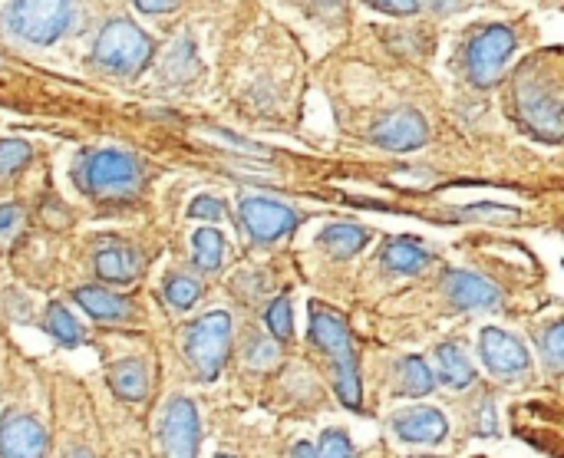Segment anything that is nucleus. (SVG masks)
I'll return each instance as SVG.
<instances>
[{
  "label": "nucleus",
  "mask_w": 564,
  "mask_h": 458,
  "mask_svg": "<svg viewBox=\"0 0 564 458\" xmlns=\"http://www.w3.org/2000/svg\"><path fill=\"white\" fill-rule=\"evenodd\" d=\"M311 344L317 347V353L327 357L330 370H334V390L340 396L344 406H360V373H357V353H354V340L350 330L344 324V317L324 304L311 307Z\"/></svg>",
  "instance_id": "1"
},
{
  "label": "nucleus",
  "mask_w": 564,
  "mask_h": 458,
  "mask_svg": "<svg viewBox=\"0 0 564 458\" xmlns=\"http://www.w3.org/2000/svg\"><path fill=\"white\" fill-rule=\"evenodd\" d=\"M76 185L102 201H126L142 192V162L122 149H99L76 162Z\"/></svg>",
  "instance_id": "2"
},
{
  "label": "nucleus",
  "mask_w": 564,
  "mask_h": 458,
  "mask_svg": "<svg viewBox=\"0 0 564 458\" xmlns=\"http://www.w3.org/2000/svg\"><path fill=\"white\" fill-rule=\"evenodd\" d=\"M516 112L529 132H535L549 142H558V135H562V83H558V73H545L539 63L522 66V73L516 79Z\"/></svg>",
  "instance_id": "3"
},
{
  "label": "nucleus",
  "mask_w": 564,
  "mask_h": 458,
  "mask_svg": "<svg viewBox=\"0 0 564 458\" xmlns=\"http://www.w3.org/2000/svg\"><path fill=\"white\" fill-rule=\"evenodd\" d=\"M519 46V36L509 23H486V26H473L469 36L459 46V66L463 76L476 86V89H489L496 86V79L506 73L512 53Z\"/></svg>",
  "instance_id": "4"
},
{
  "label": "nucleus",
  "mask_w": 564,
  "mask_h": 458,
  "mask_svg": "<svg viewBox=\"0 0 564 458\" xmlns=\"http://www.w3.org/2000/svg\"><path fill=\"white\" fill-rule=\"evenodd\" d=\"M152 53H155L152 36L142 33L132 20L116 17L99 30L93 46V63L109 76H135L152 59Z\"/></svg>",
  "instance_id": "5"
},
{
  "label": "nucleus",
  "mask_w": 564,
  "mask_h": 458,
  "mask_svg": "<svg viewBox=\"0 0 564 458\" xmlns=\"http://www.w3.org/2000/svg\"><path fill=\"white\" fill-rule=\"evenodd\" d=\"M76 17V0H13L3 10V30H10L13 36L46 46L56 43Z\"/></svg>",
  "instance_id": "6"
},
{
  "label": "nucleus",
  "mask_w": 564,
  "mask_h": 458,
  "mask_svg": "<svg viewBox=\"0 0 564 458\" xmlns=\"http://www.w3.org/2000/svg\"><path fill=\"white\" fill-rule=\"evenodd\" d=\"M231 344H235L231 317L225 310H212V314L198 317L195 324H188L182 350H185V360L195 370V377L212 383L221 373V367L231 353Z\"/></svg>",
  "instance_id": "7"
},
{
  "label": "nucleus",
  "mask_w": 564,
  "mask_h": 458,
  "mask_svg": "<svg viewBox=\"0 0 564 458\" xmlns=\"http://www.w3.org/2000/svg\"><path fill=\"white\" fill-rule=\"evenodd\" d=\"M479 357L486 370L502 383H525L532 377V357L525 344L502 327H486L479 334Z\"/></svg>",
  "instance_id": "8"
},
{
  "label": "nucleus",
  "mask_w": 564,
  "mask_h": 458,
  "mask_svg": "<svg viewBox=\"0 0 564 458\" xmlns=\"http://www.w3.org/2000/svg\"><path fill=\"white\" fill-rule=\"evenodd\" d=\"M198 443H202L198 406L185 396H172L159 419L162 458H198Z\"/></svg>",
  "instance_id": "9"
},
{
  "label": "nucleus",
  "mask_w": 564,
  "mask_h": 458,
  "mask_svg": "<svg viewBox=\"0 0 564 458\" xmlns=\"http://www.w3.org/2000/svg\"><path fill=\"white\" fill-rule=\"evenodd\" d=\"M241 215V228L254 244H274L284 235H291L297 228V211L274 201V198H261V195H245L238 205Z\"/></svg>",
  "instance_id": "10"
},
{
  "label": "nucleus",
  "mask_w": 564,
  "mask_h": 458,
  "mask_svg": "<svg viewBox=\"0 0 564 458\" xmlns=\"http://www.w3.org/2000/svg\"><path fill=\"white\" fill-rule=\"evenodd\" d=\"M390 433L406 446H440L449 436V423L433 406H406L393 413Z\"/></svg>",
  "instance_id": "11"
},
{
  "label": "nucleus",
  "mask_w": 564,
  "mask_h": 458,
  "mask_svg": "<svg viewBox=\"0 0 564 458\" xmlns=\"http://www.w3.org/2000/svg\"><path fill=\"white\" fill-rule=\"evenodd\" d=\"M50 449L46 429L36 423V416L26 413H7L0 423V458H43Z\"/></svg>",
  "instance_id": "12"
},
{
  "label": "nucleus",
  "mask_w": 564,
  "mask_h": 458,
  "mask_svg": "<svg viewBox=\"0 0 564 458\" xmlns=\"http://www.w3.org/2000/svg\"><path fill=\"white\" fill-rule=\"evenodd\" d=\"M443 287H446L449 304L459 307V310H489L492 314V310L502 307V291L492 281H486V277H479L473 271H449Z\"/></svg>",
  "instance_id": "13"
},
{
  "label": "nucleus",
  "mask_w": 564,
  "mask_h": 458,
  "mask_svg": "<svg viewBox=\"0 0 564 458\" xmlns=\"http://www.w3.org/2000/svg\"><path fill=\"white\" fill-rule=\"evenodd\" d=\"M426 139H430V126H426V119L416 109L390 112L373 129V142L390 149V152H413V149L426 145Z\"/></svg>",
  "instance_id": "14"
},
{
  "label": "nucleus",
  "mask_w": 564,
  "mask_h": 458,
  "mask_svg": "<svg viewBox=\"0 0 564 458\" xmlns=\"http://www.w3.org/2000/svg\"><path fill=\"white\" fill-rule=\"evenodd\" d=\"M73 297L96 324H126V320H132V301L126 294H116V291H106V287H79Z\"/></svg>",
  "instance_id": "15"
},
{
  "label": "nucleus",
  "mask_w": 564,
  "mask_h": 458,
  "mask_svg": "<svg viewBox=\"0 0 564 458\" xmlns=\"http://www.w3.org/2000/svg\"><path fill=\"white\" fill-rule=\"evenodd\" d=\"M96 274L109 284H129L142 271V254L132 244H102L93 258Z\"/></svg>",
  "instance_id": "16"
},
{
  "label": "nucleus",
  "mask_w": 564,
  "mask_h": 458,
  "mask_svg": "<svg viewBox=\"0 0 564 458\" xmlns=\"http://www.w3.org/2000/svg\"><path fill=\"white\" fill-rule=\"evenodd\" d=\"M380 261L383 268H390L393 274H423L430 264H433V254L416 241V238H393L383 244L380 251Z\"/></svg>",
  "instance_id": "17"
},
{
  "label": "nucleus",
  "mask_w": 564,
  "mask_h": 458,
  "mask_svg": "<svg viewBox=\"0 0 564 458\" xmlns=\"http://www.w3.org/2000/svg\"><path fill=\"white\" fill-rule=\"evenodd\" d=\"M109 386L119 400L126 403H139L149 396V367L139 360V357H126V360H116L109 367Z\"/></svg>",
  "instance_id": "18"
},
{
  "label": "nucleus",
  "mask_w": 564,
  "mask_h": 458,
  "mask_svg": "<svg viewBox=\"0 0 564 458\" xmlns=\"http://www.w3.org/2000/svg\"><path fill=\"white\" fill-rule=\"evenodd\" d=\"M436 367H440V377L436 380H443L453 390H469L476 383V377H479L476 367H473V360L466 357V350L459 344H443L436 350Z\"/></svg>",
  "instance_id": "19"
},
{
  "label": "nucleus",
  "mask_w": 564,
  "mask_h": 458,
  "mask_svg": "<svg viewBox=\"0 0 564 458\" xmlns=\"http://www.w3.org/2000/svg\"><path fill=\"white\" fill-rule=\"evenodd\" d=\"M370 238L373 235L367 228H360V225H330L321 235V248L330 258H354V254H360L370 244Z\"/></svg>",
  "instance_id": "20"
},
{
  "label": "nucleus",
  "mask_w": 564,
  "mask_h": 458,
  "mask_svg": "<svg viewBox=\"0 0 564 458\" xmlns=\"http://www.w3.org/2000/svg\"><path fill=\"white\" fill-rule=\"evenodd\" d=\"M225 254H228V244H225V235L215 231V228H198L192 235V261L202 274H215L221 271L225 264Z\"/></svg>",
  "instance_id": "21"
},
{
  "label": "nucleus",
  "mask_w": 564,
  "mask_h": 458,
  "mask_svg": "<svg viewBox=\"0 0 564 458\" xmlns=\"http://www.w3.org/2000/svg\"><path fill=\"white\" fill-rule=\"evenodd\" d=\"M288 458H354V443L344 429H327L317 443H297Z\"/></svg>",
  "instance_id": "22"
},
{
  "label": "nucleus",
  "mask_w": 564,
  "mask_h": 458,
  "mask_svg": "<svg viewBox=\"0 0 564 458\" xmlns=\"http://www.w3.org/2000/svg\"><path fill=\"white\" fill-rule=\"evenodd\" d=\"M43 327H46V334H50L59 347H79V344L86 340L83 327L73 320V314H69L63 304H50V307H46Z\"/></svg>",
  "instance_id": "23"
},
{
  "label": "nucleus",
  "mask_w": 564,
  "mask_h": 458,
  "mask_svg": "<svg viewBox=\"0 0 564 458\" xmlns=\"http://www.w3.org/2000/svg\"><path fill=\"white\" fill-rule=\"evenodd\" d=\"M436 386V373L426 367L423 357L400 360V393L403 396H430Z\"/></svg>",
  "instance_id": "24"
},
{
  "label": "nucleus",
  "mask_w": 564,
  "mask_h": 458,
  "mask_svg": "<svg viewBox=\"0 0 564 458\" xmlns=\"http://www.w3.org/2000/svg\"><path fill=\"white\" fill-rule=\"evenodd\" d=\"M165 301L172 310H192L202 301V281L195 274L175 271L165 277Z\"/></svg>",
  "instance_id": "25"
},
{
  "label": "nucleus",
  "mask_w": 564,
  "mask_h": 458,
  "mask_svg": "<svg viewBox=\"0 0 564 458\" xmlns=\"http://www.w3.org/2000/svg\"><path fill=\"white\" fill-rule=\"evenodd\" d=\"M264 324H268V337L278 340V344H288L294 337V314H291V301L288 297H278L268 314H264Z\"/></svg>",
  "instance_id": "26"
},
{
  "label": "nucleus",
  "mask_w": 564,
  "mask_h": 458,
  "mask_svg": "<svg viewBox=\"0 0 564 458\" xmlns=\"http://www.w3.org/2000/svg\"><path fill=\"white\" fill-rule=\"evenodd\" d=\"M30 159H33L30 142H23V139H3L0 142V182L10 178V175H17L20 168H26Z\"/></svg>",
  "instance_id": "27"
},
{
  "label": "nucleus",
  "mask_w": 564,
  "mask_h": 458,
  "mask_svg": "<svg viewBox=\"0 0 564 458\" xmlns=\"http://www.w3.org/2000/svg\"><path fill=\"white\" fill-rule=\"evenodd\" d=\"M564 330L562 320H552L542 334H539V347H542V357H545V367L549 373H562V357H564Z\"/></svg>",
  "instance_id": "28"
},
{
  "label": "nucleus",
  "mask_w": 564,
  "mask_h": 458,
  "mask_svg": "<svg viewBox=\"0 0 564 458\" xmlns=\"http://www.w3.org/2000/svg\"><path fill=\"white\" fill-rule=\"evenodd\" d=\"M278 357H281V347H278V340H271V337H251L248 347H245V363H248L251 370H264V367H271Z\"/></svg>",
  "instance_id": "29"
},
{
  "label": "nucleus",
  "mask_w": 564,
  "mask_h": 458,
  "mask_svg": "<svg viewBox=\"0 0 564 458\" xmlns=\"http://www.w3.org/2000/svg\"><path fill=\"white\" fill-rule=\"evenodd\" d=\"M188 215L198 218V221H221V218H228V208H225V201L215 198V195H198V198L188 205Z\"/></svg>",
  "instance_id": "30"
},
{
  "label": "nucleus",
  "mask_w": 564,
  "mask_h": 458,
  "mask_svg": "<svg viewBox=\"0 0 564 458\" xmlns=\"http://www.w3.org/2000/svg\"><path fill=\"white\" fill-rule=\"evenodd\" d=\"M23 225V208L20 205H0V238L10 241Z\"/></svg>",
  "instance_id": "31"
},
{
  "label": "nucleus",
  "mask_w": 564,
  "mask_h": 458,
  "mask_svg": "<svg viewBox=\"0 0 564 458\" xmlns=\"http://www.w3.org/2000/svg\"><path fill=\"white\" fill-rule=\"evenodd\" d=\"M367 3L387 13H416L423 0H367Z\"/></svg>",
  "instance_id": "32"
},
{
  "label": "nucleus",
  "mask_w": 564,
  "mask_h": 458,
  "mask_svg": "<svg viewBox=\"0 0 564 458\" xmlns=\"http://www.w3.org/2000/svg\"><path fill=\"white\" fill-rule=\"evenodd\" d=\"M132 3H135V10H142L149 17H159V13H169L172 7H178L182 0H132Z\"/></svg>",
  "instance_id": "33"
},
{
  "label": "nucleus",
  "mask_w": 564,
  "mask_h": 458,
  "mask_svg": "<svg viewBox=\"0 0 564 458\" xmlns=\"http://www.w3.org/2000/svg\"><path fill=\"white\" fill-rule=\"evenodd\" d=\"M215 135H218L221 142H228V145L241 149V152H254V155H264V145H258V142H245V139H238L235 132H225V129H218Z\"/></svg>",
  "instance_id": "34"
},
{
  "label": "nucleus",
  "mask_w": 564,
  "mask_h": 458,
  "mask_svg": "<svg viewBox=\"0 0 564 458\" xmlns=\"http://www.w3.org/2000/svg\"><path fill=\"white\" fill-rule=\"evenodd\" d=\"M430 7H433L436 13H453V10L463 7V0H430Z\"/></svg>",
  "instance_id": "35"
},
{
  "label": "nucleus",
  "mask_w": 564,
  "mask_h": 458,
  "mask_svg": "<svg viewBox=\"0 0 564 458\" xmlns=\"http://www.w3.org/2000/svg\"><path fill=\"white\" fill-rule=\"evenodd\" d=\"M307 7H314V10H334L340 0H304Z\"/></svg>",
  "instance_id": "36"
},
{
  "label": "nucleus",
  "mask_w": 564,
  "mask_h": 458,
  "mask_svg": "<svg viewBox=\"0 0 564 458\" xmlns=\"http://www.w3.org/2000/svg\"><path fill=\"white\" fill-rule=\"evenodd\" d=\"M66 458H93V452L89 449H73Z\"/></svg>",
  "instance_id": "37"
},
{
  "label": "nucleus",
  "mask_w": 564,
  "mask_h": 458,
  "mask_svg": "<svg viewBox=\"0 0 564 458\" xmlns=\"http://www.w3.org/2000/svg\"><path fill=\"white\" fill-rule=\"evenodd\" d=\"M215 458H235V456H215Z\"/></svg>",
  "instance_id": "38"
}]
</instances>
